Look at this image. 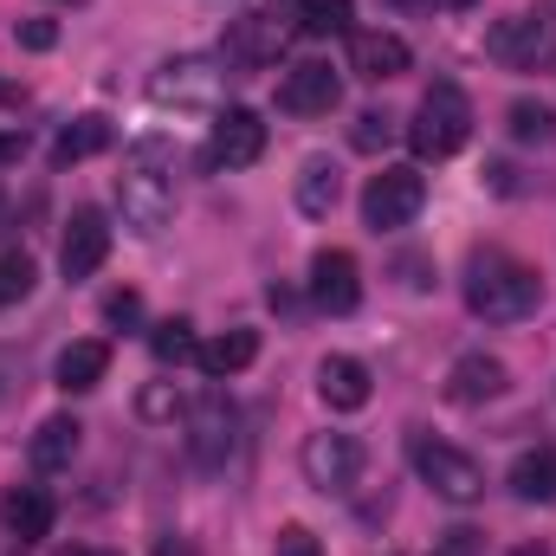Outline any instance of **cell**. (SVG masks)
Segmentation results:
<instances>
[{"mask_svg":"<svg viewBox=\"0 0 556 556\" xmlns=\"http://www.w3.org/2000/svg\"><path fill=\"white\" fill-rule=\"evenodd\" d=\"M273 52H278V20H273V13H247V20H233L227 65H240V72H260Z\"/></svg>","mask_w":556,"mask_h":556,"instance_id":"19","label":"cell"},{"mask_svg":"<svg viewBox=\"0 0 556 556\" xmlns=\"http://www.w3.org/2000/svg\"><path fill=\"white\" fill-rule=\"evenodd\" d=\"M544 304V285L525 260L511 253H472L466 266V311L485 317V324H525L531 311Z\"/></svg>","mask_w":556,"mask_h":556,"instance_id":"1","label":"cell"},{"mask_svg":"<svg viewBox=\"0 0 556 556\" xmlns=\"http://www.w3.org/2000/svg\"><path fill=\"white\" fill-rule=\"evenodd\" d=\"M214 382H227V376H240V369H253L260 363V330H227V337H214V343H201V356H194Z\"/></svg>","mask_w":556,"mask_h":556,"instance_id":"20","label":"cell"},{"mask_svg":"<svg viewBox=\"0 0 556 556\" xmlns=\"http://www.w3.org/2000/svg\"><path fill=\"white\" fill-rule=\"evenodd\" d=\"M149 350H155V363H194V356H201V343H194V324H188V317L155 324V330H149Z\"/></svg>","mask_w":556,"mask_h":556,"instance_id":"26","label":"cell"},{"mask_svg":"<svg viewBox=\"0 0 556 556\" xmlns=\"http://www.w3.org/2000/svg\"><path fill=\"white\" fill-rule=\"evenodd\" d=\"M98 149H111V124L104 117H72L65 130H59V162H85V155H98Z\"/></svg>","mask_w":556,"mask_h":556,"instance_id":"25","label":"cell"},{"mask_svg":"<svg viewBox=\"0 0 556 556\" xmlns=\"http://www.w3.org/2000/svg\"><path fill=\"white\" fill-rule=\"evenodd\" d=\"M505 124H511L518 142H556V117L544 111V104H531V98H518V104L505 111Z\"/></svg>","mask_w":556,"mask_h":556,"instance_id":"27","label":"cell"},{"mask_svg":"<svg viewBox=\"0 0 556 556\" xmlns=\"http://www.w3.org/2000/svg\"><path fill=\"white\" fill-rule=\"evenodd\" d=\"M518 556H551V551H544V544H525V551H518Z\"/></svg>","mask_w":556,"mask_h":556,"instance_id":"38","label":"cell"},{"mask_svg":"<svg viewBox=\"0 0 556 556\" xmlns=\"http://www.w3.org/2000/svg\"><path fill=\"white\" fill-rule=\"evenodd\" d=\"M337 194H343V175H337V162H330V155H311V162L298 168V207H304L311 220H324V214L337 207Z\"/></svg>","mask_w":556,"mask_h":556,"instance_id":"22","label":"cell"},{"mask_svg":"<svg viewBox=\"0 0 556 556\" xmlns=\"http://www.w3.org/2000/svg\"><path fill=\"white\" fill-rule=\"evenodd\" d=\"M52 556H117V551H104V544H65V551H52Z\"/></svg>","mask_w":556,"mask_h":556,"instance_id":"34","label":"cell"},{"mask_svg":"<svg viewBox=\"0 0 556 556\" xmlns=\"http://www.w3.org/2000/svg\"><path fill=\"white\" fill-rule=\"evenodd\" d=\"M505 389H511V369H505L498 356H485V350H466V356L446 369V402H459V408L498 402Z\"/></svg>","mask_w":556,"mask_h":556,"instance_id":"13","label":"cell"},{"mask_svg":"<svg viewBox=\"0 0 556 556\" xmlns=\"http://www.w3.org/2000/svg\"><path fill=\"white\" fill-rule=\"evenodd\" d=\"M317 395H324V408H337V415H356V408H369V369L356 363V356H324L317 363Z\"/></svg>","mask_w":556,"mask_h":556,"instance_id":"16","label":"cell"},{"mask_svg":"<svg viewBox=\"0 0 556 556\" xmlns=\"http://www.w3.org/2000/svg\"><path fill=\"white\" fill-rule=\"evenodd\" d=\"M117 207H124V227L130 233H162L168 214H175V181H168V142L149 137L130 149L124 175H117Z\"/></svg>","mask_w":556,"mask_h":556,"instance_id":"2","label":"cell"},{"mask_svg":"<svg viewBox=\"0 0 556 556\" xmlns=\"http://www.w3.org/2000/svg\"><path fill=\"white\" fill-rule=\"evenodd\" d=\"M350 13H356V0H298V33L337 39V33H350Z\"/></svg>","mask_w":556,"mask_h":556,"instance_id":"24","label":"cell"},{"mask_svg":"<svg viewBox=\"0 0 556 556\" xmlns=\"http://www.w3.org/2000/svg\"><path fill=\"white\" fill-rule=\"evenodd\" d=\"M337 98H343V78L324 59H304L278 78V111H291V117H330Z\"/></svg>","mask_w":556,"mask_h":556,"instance_id":"11","label":"cell"},{"mask_svg":"<svg viewBox=\"0 0 556 556\" xmlns=\"http://www.w3.org/2000/svg\"><path fill=\"white\" fill-rule=\"evenodd\" d=\"M59 7H78V0H59Z\"/></svg>","mask_w":556,"mask_h":556,"instance_id":"40","label":"cell"},{"mask_svg":"<svg viewBox=\"0 0 556 556\" xmlns=\"http://www.w3.org/2000/svg\"><path fill=\"white\" fill-rule=\"evenodd\" d=\"M33 260H26V253H7V260H0V311H7V304H20V298H26V291H33Z\"/></svg>","mask_w":556,"mask_h":556,"instance_id":"28","label":"cell"},{"mask_svg":"<svg viewBox=\"0 0 556 556\" xmlns=\"http://www.w3.org/2000/svg\"><path fill=\"white\" fill-rule=\"evenodd\" d=\"M408 65H415V52H408L402 33H356V39H350V72L369 78V85H389V78H402Z\"/></svg>","mask_w":556,"mask_h":556,"instance_id":"15","label":"cell"},{"mask_svg":"<svg viewBox=\"0 0 556 556\" xmlns=\"http://www.w3.org/2000/svg\"><path fill=\"white\" fill-rule=\"evenodd\" d=\"M0 556H20V551H0Z\"/></svg>","mask_w":556,"mask_h":556,"instance_id":"41","label":"cell"},{"mask_svg":"<svg viewBox=\"0 0 556 556\" xmlns=\"http://www.w3.org/2000/svg\"><path fill=\"white\" fill-rule=\"evenodd\" d=\"M52 518H59V505H52V492H46V485H20V492H7V531H13L20 544L46 538V531H52Z\"/></svg>","mask_w":556,"mask_h":556,"instance_id":"21","label":"cell"},{"mask_svg":"<svg viewBox=\"0 0 556 556\" xmlns=\"http://www.w3.org/2000/svg\"><path fill=\"white\" fill-rule=\"evenodd\" d=\"M78 420L72 415H52V420H39V433L26 440V459H33V472H65L72 459H78Z\"/></svg>","mask_w":556,"mask_h":556,"instance_id":"18","label":"cell"},{"mask_svg":"<svg viewBox=\"0 0 556 556\" xmlns=\"http://www.w3.org/2000/svg\"><path fill=\"white\" fill-rule=\"evenodd\" d=\"M433 7H472V0H433Z\"/></svg>","mask_w":556,"mask_h":556,"instance_id":"39","label":"cell"},{"mask_svg":"<svg viewBox=\"0 0 556 556\" xmlns=\"http://www.w3.org/2000/svg\"><path fill=\"white\" fill-rule=\"evenodd\" d=\"M104 317H111V324H137L142 298H137V291H111V298H104Z\"/></svg>","mask_w":556,"mask_h":556,"instance_id":"33","label":"cell"},{"mask_svg":"<svg viewBox=\"0 0 556 556\" xmlns=\"http://www.w3.org/2000/svg\"><path fill=\"white\" fill-rule=\"evenodd\" d=\"M20 46H26V52H52V46H59V26H52V20H26V26H20Z\"/></svg>","mask_w":556,"mask_h":556,"instance_id":"32","label":"cell"},{"mask_svg":"<svg viewBox=\"0 0 556 556\" xmlns=\"http://www.w3.org/2000/svg\"><path fill=\"white\" fill-rule=\"evenodd\" d=\"M20 149H26V137H0V162H13Z\"/></svg>","mask_w":556,"mask_h":556,"instance_id":"35","label":"cell"},{"mask_svg":"<svg viewBox=\"0 0 556 556\" xmlns=\"http://www.w3.org/2000/svg\"><path fill=\"white\" fill-rule=\"evenodd\" d=\"M273 556H324V544H317L304 525H285V531H278V544H273Z\"/></svg>","mask_w":556,"mask_h":556,"instance_id":"31","label":"cell"},{"mask_svg":"<svg viewBox=\"0 0 556 556\" xmlns=\"http://www.w3.org/2000/svg\"><path fill=\"white\" fill-rule=\"evenodd\" d=\"M220 91H227V59H207V52L168 59V65L155 72V85H149V98H155L162 111H227Z\"/></svg>","mask_w":556,"mask_h":556,"instance_id":"4","label":"cell"},{"mask_svg":"<svg viewBox=\"0 0 556 556\" xmlns=\"http://www.w3.org/2000/svg\"><path fill=\"white\" fill-rule=\"evenodd\" d=\"M260 155H266V124H260V111H247V104L214 111V137H207V162H214V168H253Z\"/></svg>","mask_w":556,"mask_h":556,"instance_id":"10","label":"cell"},{"mask_svg":"<svg viewBox=\"0 0 556 556\" xmlns=\"http://www.w3.org/2000/svg\"><path fill=\"white\" fill-rule=\"evenodd\" d=\"M188 459L201 466V472H220L227 459H233V440H240V415H233V402L220 395V389H207V395H194L188 402Z\"/></svg>","mask_w":556,"mask_h":556,"instance_id":"7","label":"cell"},{"mask_svg":"<svg viewBox=\"0 0 556 556\" xmlns=\"http://www.w3.org/2000/svg\"><path fill=\"white\" fill-rule=\"evenodd\" d=\"M104 376H111V343H104V337H78V343L59 350V389H65V395H85V389H98Z\"/></svg>","mask_w":556,"mask_h":556,"instance_id":"17","label":"cell"},{"mask_svg":"<svg viewBox=\"0 0 556 556\" xmlns=\"http://www.w3.org/2000/svg\"><path fill=\"white\" fill-rule=\"evenodd\" d=\"M485 52H492L505 72H538V65H551L556 59V7L538 0V7H525V13H511V20H498L492 39H485Z\"/></svg>","mask_w":556,"mask_h":556,"instance_id":"5","label":"cell"},{"mask_svg":"<svg viewBox=\"0 0 556 556\" xmlns=\"http://www.w3.org/2000/svg\"><path fill=\"white\" fill-rule=\"evenodd\" d=\"M479 544H485L479 531H466V525H453V531H440V538H433V556H479Z\"/></svg>","mask_w":556,"mask_h":556,"instance_id":"30","label":"cell"},{"mask_svg":"<svg viewBox=\"0 0 556 556\" xmlns=\"http://www.w3.org/2000/svg\"><path fill=\"white\" fill-rule=\"evenodd\" d=\"M408 459H415V472L446 498V505H472V498L485 492V466H479L466 446H453V440L415 433V440H408Z\"/></svg>","mask_w":556,"mask_h":556,"instance_id":"6","label":"cell"},{"mask_svg":"<svg viewBox=\"0 0 556 556\" xmlns=\"http://www.w3.org/2000/svg\"><path fill=\"white\" fill-rule=\"evenodd\" d=\"M0 104H20V91H13V85H0Z\"/></svg>","mask_w":556,"mask_h":556,"instance_id":"37","label":"cell"},{"mask_svg":"<svg viewBox=\"0 0 556 556\" xmlns=\"http://www.w3.org/2000/svg\"><path fill=\"white\" fill-rule=\"evenodd\" d=\"M389 137H395V117H389V111H363V117H356V130H350V142H356V149H369V155H376Z\"/></svg>","mask_w":556,"mask_h":556,"instance_id":"29","label":"cell"},{"mask_svg":"<svg viewBox=\"0 0 556 556\" xmlns=\"http://www.w3.org/2000/svg\"><path fill=\"white\" fill-rule=\"evenodd\" d=\"M155 556H194V551H188V544H175V538H162V544H155Z\"/></svg>","mask_w":556,"mask_h":556,"instance_id":"36","label":"cell"},{"mask_svg":"<svg viewBox=\"0 0 556 556\" xmlns=\"http://www.w3.org/2000/svg\"><path fill=\"white\" fill-rule=\"evenodd\" d=\"M472 137V104H466V91L453 85V78H440V85H427V98L415 104V124H408V142H415L420 162H446V155H459Z\"/></svg>","mask_w":556,"mask_h":556,"instance_id":"3","label":"cell"},{"mask_svg":"<svg viewBox=\"0 0 556 556\" xmlns=\"http://www.w3.org/2000/svg\"><path fill=\"white\" fill-rule=\"evenodd\" d=\"M104 260H111V220H104L98 207H72L65 240H59V266H65V278H91Z\"/></svg>","mask_w":556,"mask_h":556,"instance_id":"12","label":"cell"},{"mask_svg":"<svg viewBox=\"0 0 556 556\" xmlns=\"http://www.w3.org/2000/svg\"><path fill=\"white\" fill-rule=\"evenodd\" d=\"M511 492H518L525 505H556V453L551 446L511 459Z\"/></svg>","mask_w":556,"mask_h":556,"instance_id":"23","label":"cell"},{"mask_svg":"<svg viewBox=\"0 0 556 556\" xmlns=\"http://www.w3.org/2000/svg\"><path fill=\"white\" fill-rule=\"evenodd\" d=\"M311 298H317L330 317H350V311L363 304V273H356V260H350L343 247H330V253L311 260Z\"/></svg>","mask_w":556,"mask_h":556,"instance_id":"14","label":"cell"},{"mask_svg":"<svg viewBox=\"0 0 556 556\" xmlns=\"http://www.w3.org/2000/svg\"><path fill=\"white\" fill-rule=\"evenodd\" d=\"M298 466H304V479H311L324 498H343V492H356V479H363V440H356V433H311L304 453H298Z\"/></svg>","mask_w":556,"mask_h":556,"instance_id":"8","label":"cell"},{"mask_svg":"<svg viewBox=\"0 0 556 556\" xmlns=\"http://www.w3.org/2000/svg\"><path fill=\"white\" fill-rule=\"evenodd\" d=\"M420 207H427V175H420V168H382V175H369V188H363V220H369L376 233L408 227Z\"/></svg>","mask_w":556,"mask_h":556,"instance_id":"9","label":"cell"}]
</instances>
